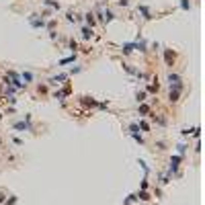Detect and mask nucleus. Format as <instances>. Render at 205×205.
<instances>
[{
  "mask_svg": "<svg viewBox=\"0 0 205 205\" xmlns=\"http://www.w3.org/2000/svg\"><path fill=\"white\" fill-rule=\"evenodd\" d=\"M137 13L142 14L144 20H152V19H154V17H152V10L146 6V4H140V6H137Z\"/></svg>",
  "mask_w": 205,
  "mask_h": 205,
  "instance_id": "5",
  "label": "nucleus"
},
{
  "mask_svg": "<svg viewBox=\"0 0 205 205\" xmlns=\"http://www.w3.org/2000/svg\"><path fill=\"white\" fill-rule=\"evenodd\" d=\"M178 82H183L178 74H168V84H170V86L172 84H178Z\"/></svg>",
  "mask_w": 205,
  "mask_h": 205,
  "instance_id": "21",
  "label": "nucleus"
},
{
  "mask_svg": "<svg viewBox=\"0 0 205 205\" xmlns=\"http://www.w3.org/2000/svg\"><path fill=\"white\" fill-rule=\"evenodd\" d=\"M140 187H142V191H146V189H148V178H144V181H142V184H140Z\"/></svg>",
  "mask_w": 205,
  "mask_h": 205,
  "instance_id": "31",
  "label": "nucleus"
},
{
  "mask_svg": "<svg viewBox=\"0 0 205 205\" xmlns=\"http://www.w3.org/2000/svg\"><path fill=\"white\" fill-rule=\"evenodd\" d=\"M181 162H183V156H172L170 158V172H178Z\"/></svg>",
  "mask_w": 205,
  "mask_h": 205,
  "instance_id": "8",
  "label": "nucleus"
},
{
  "mask_svg": "<svg viewBox=\"0 0 205 205\" xmlns=\"http://www.w3.org/2000/svg\"><path fill=\"white\" fill-rule=\"evenodd\" d=\"M183 88H184L183 82L172 84V86H170V92H168V101H170V102H178V101H181V92H183Z\"/></svg>",
  "mask_w": 205,
  "mask_h": 205,
  "instance_id": "1",
  "label": "nucleus"
},
{
  "mask_svg": "<svg viewBox=\"0 0 205 205\" xmlns=\"http://www.w3.org/2000/svg\"><path fill=\"white\" fill-rule=\"evenodd\" d=\"M80 105H82V107H90V109H95V107H99V101L92 99V96H88V95H84V96H80Z\"/></svg>",
  "mask_w": 205,
  "mask_h": 205,
  "instance_id": "4",
  "label": "nucleus"
},
{
  "mask_svg": "<svg viewBox=\"0 0 205 205\" xmlns=\"http://www.w3.org/2000/svg\"><path fill=\"white\" fill-rule=\"evenodd\" d=\"M66 80H68V74H58V76H51V78H49V84H51V86H60V84H64Z\"/></svg>",
  "mask_w": 205,
  "mask_h": 205,
  "instance_id": "6",
  "label": "nucleus"
},
{
  "mask_svg": "<svg viewBox=\"0 0 205 205\" xmlns=\"http://www.w3.org/2000/svg\"><path fill=\"white\" fill-rule=\"evenodd\" d=\"M4 201H6V195H4V193H0V203H4Z\"/></svg>",
  "mask_w": 205,
  "mask_h": 205,
  "instance_id": "34",
  "label": "nucleus"
},
{
  "mask_svg": "<svg viewBox=\"0 0 205 205\" xmlns=\"http://www.w3.org/2000/svg\"><path fill=\"white\" fill-rule=\"evenodd\" d=\"M117 4H119V6H127V4H129V0H119Z\"/></svg>",
  "mask_w": 205,
  "mask_h": 205,
  "instance_id": "33",
  "label": "nucleus"
},
{
  "mask_svg": "<svg viewBox=\"0 0 205 205\" xmlns=\"http://www.w3.org/2000/svg\"><path fill=\"white\" fill-rule=\"evenodd\" d=\"M20 76V80H23V84L27 86L29 82H33V72H23V74H19Z\"/></svg>",
  "mask_w": 205,
  "mask_h": 205,
  "instance_id": "11",
  "label": "nucleus"
},
{
  "mask_svg": "<svg viewBox=\"0 0 205 205\" xmlns=\"http://www.w3.org/2000/svg\"><path fill=\"white\" fill-rule=\"evenodd\" d=\"M6 101H8V102H10V105H14V102H17V99H14V96H13V95H8V96H6Z\"/></svg>",
  "mask_w": 205,
  "mask_h": 205,
  "instance_id": "32",
  "label": "nucleus"
},
{
  "mask_svg": "<svg viewBox=\"0 0 205 205\" xmlns=\"http://www.w3.org/2000/svg\"><path fill=\"white\" fill-rule=\"evenodd\" d=\"M80 33H82V39H84V41H88V39H92V37H95V31H92L90 27H86V25L82 27Z\"/></svg>",
  "mask_w": 205,
  "mask_h": 205,
  "instance_id": "9",
  "label": "nucleus"
},
{
  "mask_svg": "<svg viewBox=\"0 0 205 205\" xmlns=\"http://www.w3.org/2000/svg\"><path fill=\"white\" fill-rule=\"evenodd\" d=\"M80 72H82V66H76V68L70 70V74H80Z\"/></svg>",
  "mask_w": 205,
  "mask_h": 205,
  "instance_id": "27",
  "label": "nucleus"
},
{
  "mask_svg": "<svg viewBox=\"0 0 205 205\" xmlns=\"http://www.w3.org/2000/svg\"><path fill=\"white\" fill-rule=\"evenodd\" d=\"M66 20H68V23H76V20H80V19H78L74 13H68L66 14Z\"/></svg>",
  "mask_w": 205,
  "mask_h": 205,
  "instance_id": "25",
  "label": "nucleus"
},
{
  "mask_svg": "<svg viewBox=\"0 0 205 205\" xmlns=\"http://www.w3.org/2000/svg\"><path fill=\"white\" fill-rule=\"evenodd\" d=\"M17 201H19V199H17V197H10V199H6L4 203H6V205H14V203H17Z\"/></svg>",
  "mask_w": 205,
  "mask_h": 205,
  "instance_id": "28",
  "label": "nucleus"
},
{
  "mask_svg": "<svg viewBox=\"0 0 205 205\" xmlns=\"http://www.w3.org/2000/svg\"><path fill=\"white\" fill-rule=\"evenodd\" d=\"M137 127H140V129H142L144 133H148V131H150V123H148V121H144V119H140Z\"/></svg>",
  "mask_w": 205,
  "mask_h": 205,
  "instance_id": "20",
  "label": "nucleus"
},
{
  "mask_svg": "<svg viewBox=\"0 0 205 205\" xmlns=\"http://www.w3.org/2000/svg\"><path fill=\"white\" fill-rule=\"evenodd\" d=\"M129 136L133 137V140H136L140 146H144V137H142V133H140V131H129Z\"/></svg>",
  "mask_w": 205,
  "mask_h": 205,
  "instance_id": "19",
  "label": "nucleus"
},
{
  "mask_svg": "<svg viewBox=\"0 0 205 205\" xmlns=\"http://www.w3.org/2000/svg\"><path fill=\"white\" fill-rule=\"evenodd\" d=\"M158 90H160V84H158V82H154V84H150V86H148V90H146V92H158Z\"/></svg>",
  "mask_w": 205,
  "mask_h": 205,
  "instance_id": "24",
  "label": "nucleus"
},
{
  "mask_svg": "<svg viewBox=\"0 0 205 205\" xmlns=\"http://www.w3.org/2000/svg\"><path fill=\"white\" fill-rule=\"evenodd\" d=\"M129 131H140V127H137V123H129Z\"/></svg>",
  "mask_w": 205,
  "mask_h": 205,
  "instance_id": "30",
  "label": "nucleus"
},
{
  "mask_svg": "<svg viewBox=\"0 0 205 205\" xmlns=\"http://www.w3.org/2000/svg\"><path fill=\"white\" fill-rule=\"evenodd\" d=\"M121 51H123V55H129L131 51H133V43H123V45H121Z\"/></svg>",
  "mask_w": 205,
  "mask_h": 205,
  "instance_id": "17",
  "label": "nucleus"
},
{
  "mask_svg": "<svg viewBox=\"0 0 205 205\" xmlns=\"http://www.w3.org/2000/svg\"><path fill=\"white\" fill-rule=\"evenodd\" d=\"M84 20H86V27H90V29H92V27H95V25H96L95 13H86V14H84Z\"/></svg>",
  "mask_w": 205,
  "mask_h": 205,
  "instance_id": "10",
  "label": "nucleus"
},
{
  "mask_svg": "<svg viewBox=\"0 0 205 205\" xmlns=\"http://www.w3.org/2000/svg\"><path fill=\"white\" fill-rule=\"evenodd\" d=\"M0 144H2V137H0Z\"/></svg>",
  "mask_w": 205,
  "mask_h": 205,
  "instance_id": "35",
  "label": "nucleus"
},
{
  "mask_svg": "<svg viewBox=\"0 0 205 205\" xmlns=\"http://www.w3.org/2000/svg\"><path fill=\"white\" fill-rule=\"evenodd\" d=\"M177 152H178V156H184V152H187V144H178Z\"/></svg>",
  "mask_w": 205,
  "mask_h": 205,
  "instance_id": "23",
  "label": "nucleus"
},
{
  "mask_svg": "<svg viewBox=\"0 0 205 205\" xmlns=\"http://www.w3.org/2000/svg\"><path fill=\"white\" fill-rule=\"evenodd\" d=\"M43 4L49 6V8H54V10H60V8H62V4H60V2H55V0H43Z\"/></svg>",
  "mask_w": 205,
  "mask_h": 205,
  "instance_id": "14",
  "label": "nucleus"
},
{
  "mask_svg": "<svg viewBox=\"0 0 205 205\" xmlns=\"http://www.w3.org/2000/svg\"><path fill=\"white\" fill-rule=\"evenodd\" d=\"M76 62V54H72L70 58H64V60H60L58 62V66H66V64H74Z\"/></svg>",
  "mask_w": 205,
  "mask_h": 205,
  "instance_id": "15",
  "label": "nucleus"
},
{
  "mask_svg": "<svg viewBox=\"0 0 205 205\" xmlns=\"http://www.w3.org/2000/svg\"><path fill=\"white\" fill-rule=\"evenodd\" d=\"M181 8L183 10H191V2L189 0H181Z\"/></svg>",
  "mask_w": 205,
  "mask_h": 205,
  "instance_id": "26",
  "label": "nucleus"
},
{
  "mask_svg": "<svg viewBox=\"0 0 205 205\" xmlns=\"http://www.w3.org/2000/svg\"><path fill=\"white\" fill-rule=\"evenodd\" d=\"M13 129H17V131H31L33 129V125L29 121H19V123H14L13 125Z\"/></svg>",
  "mask_w": 205,
  "mask_h": 205,
  "instance_id": "7",
  "label": "nucleus"
},
{
  "mask_svg": "<svg viewBox=\"0 0 205 205\" xmlns=\"http://www.w3.org/2000/svg\"><path fill=\"white\" fill-rule=\"evenodd\" d=\"M29 23H31L33 29H43L45 27V19L39 17V14H31V17H29Z\"/></svg>",
  "mask_w": 205,
  "mask_h": 205,
  "instance_id": "3",
  "label": "nucleus"
},
{
  "mask_svg": "<svg viewBox=\"0 0 205 205\" xmlns=\"http://www.w3.org/2000/svg\"><path fill=\"white\" fill-rule=\"evenodd\" d=\"M68 47H70V49H72V51L76 54V51L80 49V45H78V41H76V39H70V41H68Z\"/></svg>",
  "mask_w": 205,
  "mask_h": 205,
  "instance_id": "22",
  "label": "nucleus"
},
{
  "mask_svg": "<svg viewBox=\"0 0 205 205\" xmlns=\"http://www.w3.org/2000/svg\"><path fill=\"white\" fill-rule=\"evenodd\" d=\"M174 62H177V54H174L170 47H164V64H166L168 68H172Z\"/></svg>",
  "mask_w": 205,
  "mask_h": 205,
  "instance_id": "2",
  "label": "nucleus"
},
{
  "mask_svg": "<svg viewBox=\"0 0 205 205\" xmlns=\"http://www.w3.org/2000/svg\"><path fill=\"white\" fill-rule=\"evenodd\" d=\"M121 66H123V70H125L127 74H131V76H137V72H140V70H136L133 66H131V64H125V62H123Z\"/></svg>",
  "mask_w": 205,
  "mask_h": 205,
  "instance_id": "12",
  "label": "nucleus"
},
{
  "mask_svg": "<svg viewBox=\"0 0 205 205\" xmlns=\"http://www.w3.org/2000/svg\"><path fill=\"white\" fill-rule=\"evenodd\" d=\"M136 197L140 199V201H152V195H150V193H146V191H140Z\"/></svg>",
  "mask_w": 205,
  "mask_h": 205,
  "instance_id": "18",
  "label": "nucleus"
},
{
  "mask_svg": "<svg viewBox=\"0 0 205 205\" xmlns=\"http://www.w3.org/2000/svg\"><path fill=\"white\" fill-rule=\"evenodd\" d=\"M146 96H148V92H146V90H137V92H136L137 105H140V102H146Z\"/></svg>",
  "mask_w": 205,
  "mask_h": 205,
  "instance_id": "16",
  "label": "nucleus"
},
{
  "mask_svg": "<svg viewBox=\"0 0 205 205\" xmlns=\"http://www.w3.org/2000/svg\"><path fill=\"white\" fill-rule=\"evenodd\" d=\"M41 92V95H45V92H47V86H45V84H39V88H37Z\"/></svg>",
  "mask_w": 205,
  "mask_h": 205,
  "instance_id": "29",
  "label": "nucleus"
},
{
  "mask_svg": "<svg viewBox=\"0 0 205 205\" xmlns=\"http://www.w3.org/2000/svg\"><path fill=\"white\" fill-rule=\"evenodd\" d=\"M137 115H150V107H148L146 102H140V107H137Z\"/></svg>",
  "mask_w": 205,
  "mask_h": 205,
  "instance_id": "13",
  "label": "nucleus"
}]
</instances>
